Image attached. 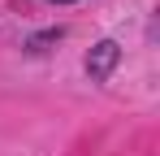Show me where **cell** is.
Segmentation results:
<instances>
[{
	"label": "cell",
	"instance_id": "obj_1",
	"mask_svg": "<svg viewBox=\"0 0 160 156\" xmlns=\"http://www.w3.org/2000/svg\"><path fill=\"white\" fill-rule=\"evenodd\" d=\"M117 65H121V44L117 39H100L95 48L87 52V61H82V70H87L91 82H108Z\"/></svg>",
	"mask_w": 160,
	"mask_h": 156
},
{
	"label": "cell",
	"instance_id": "obj_2",
	"mask_svg": "<svg viewBox=\"0 0 160 156\" xmlns=\"http://www.w3.org/2000/svg\"><path fill=\"white\" fill-rule=\"evenodd\" d=\"M61 35H65V30H61V26H52V30H43V35H35V39H30L26 48H30V52H43V44H56Z\"/></svg>",
	"mask_w": 160,
	"mask_h": 156
},
{
	"label": "cell",
	"instance_id": "obj_3",
	"mask_svg": "<svg viewBox=\"0 0 160 156\" xmlns=\"http://www.w3.org/2000/svg\"><path fill=\"white\" fill-rule=\"evenodd\" d=\"M48 4H78V0H48Z\"/></svg>",
	"mask_w": 160,
	"mask_h": 156
}]
</instances>
